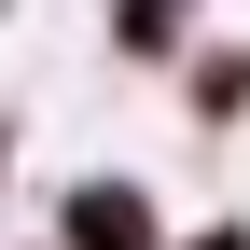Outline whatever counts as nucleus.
I'll return each instance as SVG.
<instances>
[{
    "mask_svg": "<svg viewBox=\"0 0 250 250\" xmlns=\"http://www.w3.org/2000/svg\"><path fill=\"white\" fill-rule=\"evenodd\" d=\"M70 250H153V195L139 181H83L70 195Z\"/></svg>",
    "mask_w": 250,
    "mask_h": 250,
    "instance_id": "f257e3e1",
    "label": "nucleus"
},
{
    "mask_svg": "<svg viewBox=\"0 0 250 250\" xmlns=\"http://www.w3.org/2000/svg\"><path fill=\"white\" fill-rule=\"evenodd\" d=\"M167 28H181V0H125V42L139 56H167Z\"/></svg>",
    "mask_w": 250,
    "mask_h": 250,
    "instance_id": "f03ea898",
    "label": "nucleus"
},
{
    "mask_svg": "<svg viewBox=\"0 0 250 250\" xmlns=\"http://www.w3.org/2000/svg\"><path fill=\"white\" fill-rule=\"evenodd\" d=\"M181 250H250V236H236V223H223V236H181Z\"/></svg>",
    "mask_w": 250,
    "mask_h": 250,
    "instance_id": "7ed1b4c3",
    "label": "nucleus"
}]
</instances>
